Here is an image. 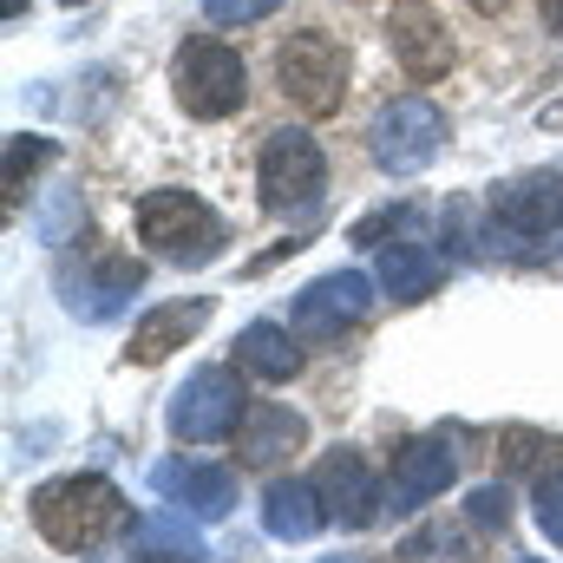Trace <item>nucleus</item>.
Segmentation results:
<instances>
[{
  "instance_id": "nucleus-13",
  "label": "nucleus",
  "mask_w": 563,
  "mask_h": 563,
  "mask_svg": "<svg viewBox=\"0 0 563 563\" xmlns=\"http://www.w3.org/2000/svg\"><path fill=\"white\" fill-rule=\"evenodd\" d=\"M151 492L190 518H230L236 511V472L217 459H164L151 472Z\"/></svg>"
},
{
  "instance_id": "nucleus-14",
  "label": "nucleus",
  "mask_w": 563,
  "mask_h": 563,
  "mask_svg": "<svg viewBox=\"0 0 563 563\" xmlns=\"http://www.w3.org/2000/svg\"><path fill=\"white\" fill-rule=\"evenodd\" d=\"M387 46H394L400 73H407L413 86L439 79V73L452 66V33H445V20H439L426 0H400V7L387 13Z\"/></svg>"
},
{
  "instance_id": "nucleus-28",
  "label": "nucleus",
  "mask_w": 563,
  "mask_h": 563,
  "mask_svg": "<svg viewBox=\"0 0 563 563\" xmlns=\"http://www.w3.org/2000/svg\"><path fill=\"white\" fill-rule=\"evenodd\" d=\"M40 230H46V243H79V236H73V230H79V190H59L53 210L40 217Z\"/></svg>"
},
{
  "instance_id": "nucleus-11",
  "label": "nucleus",
  "mask_w": 563,
  "mask_h": 563,
  "mask_svg": "<svg viewBox=\"0 0 563 563\" xmlns=\"http://www.w3.org/2000/svg\"><path fill=\"white\" fill-rule=\"evenodd\" d=\"M314 492H321L328 525H341V531H367L387 511V478H374V465L361 452H347V445H334L314 465Z\"/></svg>"
},
{
  "instance_id": "nucleus-4",
  "label": "nucleus",
  "mask_w": 563,
  "mask_h": 563,
  "mask_svg": "<svg viewBox=\"0 0 563 563\" xmlns=\"http://www.w3.org/2000/svg\"><path fill=\"white\" fill-rule=\"evenodd\" d=\"M276 79H282V99L301 119H328L347 99V46L334 33H321V26H301L276 46Z\"/></svg>"
},
{
  "instance_id": "nucleus-2",
  "label": "nucleus",
  "mask_w": 563,
  "mask_h": 563,
  "mask_svg": "<svg viewBox=\"0 0 563 563\" xmlns=\"http://www.w3.org/2000/svg\"><path fill=\"white\" fill-rule=\"evenodd\" d=\"M139 243L177 269H210L230 250V223L197 197V190H151L139 197Z\"/></svg>"
},
{
  "instance_id": "nucleus-26",
  "label": "nucleus",
  "mask_w": 563,
  "mask_h": 563,
  "mask_svg": "<svg viewBox=\"0 0 563 563\" xmlns=\"http://www.w3.org/2000/svg\"><path fill=\"white\" fill-rule=\"evenodd\" d=\"M420 223V210L413 203H400V210H380V217H367L361 230H354V243H367V250H380V236H407Z\"/></svg>"
},
{
  "instance_id": "nucleus-34",
  "label": "nucleus",
  "mask_w": 563,
  "mask_h": 563,
  "mask_svg": "<svg viewBox=\"0 0 563 563\" xmlns=\"http://www.w3.org/2000/svg\"><path fill=\"white\" fill-rule=\"evenodd\" d=\"M518 563H538V558H518Z\"/></svg>"
},
{
  "instance_id": "nucleus-25",
  "label": "nucleus",
  "mask_w": 563,
  "mask_h": 563,
  "mask_svg": "<svg viewBox=\"0 0 563 563\" xmlns=\"http://www.w3.org/2000/svg\"><path fill=\"white\" fill-rule=\"evenodd\" d=\"M465 511H472L485 531H498V538H505V525H511V492H505V485H478V492L465 498Z\"/></svg>"
},
{
  "instance_id": "nucleus-9",
  "label": "nucleus",
  "mask_w": 563,
  "mask_h": 563,
  "mask_svg": "<svg viewBox=\"0 0 563 563\" xmlns=\"http://www.w3.org/2000/svg\"><path fill=\"white\" fill-rule=\"evenodd\" d=\"M374 308V276L367 269H334V276H314L295 301H288V328L308 334V341H341L347 328H361Z\"/></svg>"
},
{
  "instance_id": "nucleus-3",
  "label": "nucleus",
  "mask_w": 563,
  "mask_h": 563,
  "mask_svg": "<svg viewBox=\"0 0 563 563\" xmlns=\"http://www.w3.org/2000/svg\"><path fill=\"white\" fill-rule=\"evenodd\" d=\"M144 288V263L112 250V243H79L59 256V301L73 321H112L132 308V295Z\"/></svg>"
},
{
  "instance_id": "nucleus-16",
  "label": "nucleus",
  "mask_w": 563,
  "mask_h": 563,
  "mask_svg": "<svg viewBox=\"0 0 563 563\" xmlns=\"http://www.w3.org/2000/svg\"><path fill=\"white\" fill-rule=\"evenodd\" d=\"M217 314V301L210 295H190V301H164V308H151L139 328H132V347H125V361L132 367H157V361H170L203 321Z\"/></svg>"
},
{
  "instance_id": "nucleus-29",
  "label": "nucleus",
  "mask_w": 563,
  "mask_h": 563,
  "mask_svg": "<svg viewBox=\"0 0 563 563\" xmlns=\"http://www.w3.org/2000/svg\"><path fill=\"white\" fill-rule=\"evenodd\" d=\"M538 7H544V26H551V33H563V0H538Z\"/></svg>"
},
{
  "instance_id": "nucleus-18",
  "label": "nucleus",
  "mask_w": 563,
  "mask_h": 563,
  "mask_svg": "<svg viewBox=\"0 0 563 563\" xmlns=\"http://www.w3.org/2000/svg\"><path fill=\"white\" fill-rule=\"evenodd\" d=\"M374 282L394 295V301H426L439 282H445V256L426 250L420 236H400V243H380V263H374Z\"/></svg>"
},
{
  "instance_id": "nucleus-19",
  "label": "nucleus",
  "mask_w": 563,
  "mask_h": 563,
  "mask_svg": "<svg viewBox=\"0 0 563 563\" xmlns=\"http://www.w3.org/2000/svg\"><path fill=\"white\" fill-rule=\"evenodd\" d=\"M236 367L243 374H256V380H295L301 374V347H295V328L288 321H250L243 334H236Z\"/></svg>"
},
{
  "instance_id": "nucleus-21",
  "label": "nucleus",
  "mask_w": 563,
  "mask_h": 563,
  "mask_svg": "<svg viewBox=\"0 0 563 563\" xmlns=\"http://www.w3.org/2000/svg\"><path fill=\"white\" fill-rule=\"evenodd\" d=\"M492 544H498V531H485V525L459 505L452 525H426L420 538H407L400 558H426V551H439L445 563H492Z\"/></svg>"
},
{
  "instance_id": "nucleus-24",
  "label": "nucleus",
  "mask_w": 563,
  "mask_h": 563,
  "mask_svg": "<svg viewBox=\"0 0 563 563\" xmlns=\"http://www.w3.org/2000/svg\"><path fill=\"white\" fill-rule=\"evenodd\" d=\"M498 445H505V472H544V465L563 452V445H551L544 432H525V426L498 432Z\"/></svg>"
},
{
  "instance_id": "nucleus-22",
  "label": "nucleus",
  "mask_w": 563,
  "mask_h": 563,
  "mask_svg": "<svg viewBox=\"0 0 563 563\" xmlns=\"http://www.w3.org/2000/svg\"><path fill=\"white\" fill-rule=\"evenodd\" d=\"M531 518H538V531L563 551V452L531 478Z\"/></svg>"
},
{
  "instance_id": "nucleus-33",
  "label": "nucleus",
  "mask_w": 563,
  "mask_h": 563,
  "mask_svg": "<svg viewBox=\"0 0 563 563\" xmlns=\"http://www.w3.org/2000/svg\"><path fill=\"white\" fill-rule=\"evenodd\" d=\"M66 7H86V0H66Z\"/></svg>"
},
{
  "instance_id": "nucleus-30",
  "label": "nucleus",
  "mask_w": 563,
  "mask_h": 563,
  "mask_svg": "<svg viewBox=\"0 0 563 563\" xmlns=\"http://www.w3.org/2000/svg\"><path fill=\"white\" fill-rule=\"evenodd\" d=\"M0 13H7V20H20V13H26V0H0Z\"/></svg>"
},
{
  "instance_id": "nucleus-1",
  "label": "nucleus",
  "mask_w": 563,
  "mask_h": 563,
  "mask_svg": "<svg viewBox=\"0 0 563 563\" xmlns=\"http://www.w3.org/2000/svg\"><path fill=\"white\" fill-rule=\"evenodd\" d=\"M33 531L59 551V558H92L119 538H132V505L125 492L106 478V472H66V478H46L33 498Z\"/></svg>"
},
{
  "instance_id": "nucleus-12",
  "label": "nucleus",
  "mask_w": 563,
  "mask_h": 563,
  "mask_svg": "<svg viewBox=\"0 0 563 563\" xmlns=\"http://www.w3.org/2000/svg\"><path fill=\"white\" fill-rule=\"evenodd\" d=\"M485 210H492V243H544L563 230V177H551V170L518 177Z\"/></svg>"
},
{
  "instance_id": "nucleus-7",
  "label": "nucleus",
  "mask_w": 563,
  "mask_h": 563,
  "mask_svg": "<svg viewBox=\"0 0 563 563\" xmlns=\"http://www.w3.org/2000/svg\"><path fill=\"white\" fill-rule=\"evenodd\" d=\"M445 144V112L420 99V92H400L374 112V132H367V151L387 177H413L420 164H432V151Z\"/></svg>"
},
{
  "instance_id": "nucleus-15",
  "label": "nucleus",
  "mask_w": 563,
  "mask_h": 563,
  "mask_svg": "<svg viewBox=\"0 0 563 563\" xmlns=\"http://www.w3.org/2000/svg\"><path fill=\"white\" fill-rule=\"evenodd\" d=\"M308 445V420L295 407H276V400H250V413L236 426V465L250 472H276L295 452Z\"/></svg>"
},
{
  "instance_id": "nucleus-5",
  "label": "nucleus",
  "mask_w": 563,
  "mask_h": 563,
  "mask_svg": "<svg viewBox=\"0 0 563 563\" xmlns=\"http://www.w3.org/2000/svg\"><path fill=\"white\" fill-rule=\"evenodd\" d=\"M170 86H177V106H184L190 119H203V125L243 112V99H250V73H243V59H236L223 40H210V33H197V40L177 46V59H170Z\"/></svg>"
},
{
  "instance_id": "nucleus-6",
  "label": "nucleus",
  "mask_w": 563,
  "mask_h": 563,
  "mask_svg": "<svg viewBox=\"0 0 563 563\" xmlns=\"http://www.w3.org/2000/svg\"><path fill=\"white\" fill-rule=\"evenodd\" d=\"M256 190H263V210H269V217H301V210H314L321 190H328V157H321V144L308 139V132H295V125L269 132V139H263V157H256Z\"/></svg>"
},
{
  "instance_id": "nucleus-32",
  "label": "nucleus",
  "mask_w": 563,
  "mask_h": 563,
  "mask_svg": "<svg viewBox=\"0 0 563 563\" xmlns=\"http://www.w3.org/2000/svg\"><path fill=\"white\" fill-rule=\"evenodd\" d=\"M328 563H374V558H328Z\"/></svg>"
},
{
  "instance_id": "nucleus-10",
  "label": "nucleus",
  "mask_w": 563,
  "mask_h": 563,
  "mask_svg": "<svg viewBox=\"0 0 563 563\" xmlns=\"http://www.w3.org/2000/svg\"><path fill=\"white\" fill-rule=\"evenodd\" d=\"M452 478H459V445H452L445 432L400 439V445H394V465H387V511H394V518H413L432 498H445Z\"/></svg>"
},
{
  "instance_id": "nucleus-17",
  "label": "nucleus",
  "mask_w": 563,
  "mask_h": 563,
  "mask_svg": "<svg viewBox=\"0 0 563 563\" xmlns=\"http://www.w3.org/2000/svg\"><path fill=\"white\" fill-rule=\"evenodd\" d=\"M321 525H328V511H321L314 478H269L263 485V531L276 544H308Z\"/></svg>"
},
{
  "instance_id": "nucleus-8",
  "label": "nucleus",
  "mask_w": 563,
  "mask_h": 563,
  "mask_svg": "<svg viewBox=\"0 0 563 563\" xmlns=\"http://www.w3.org/2000/svg\"><path fill=\"white\" fill-rule=\"evenodd\" d=\"M250 413V394L230 367H197L177 394H170V432L184 445H210V439H236V426Z\"/></svg>"
},
{
  "instance_id": "nucleus-20",
  "label": "nucleus",
  "mask_w": 563,
  "mask_h": 563,
  "mask_svg": "<svg viewBox=\"0 0 563 563\" xmlns=\"http://www.w3.org/2000/svg\"><path fill=\"white\" fill-rule=\"evenodd\" d=\"M132 558L139 563H210V551H203V538L190 531V511H151V518H139L132 525Z\"/></svg>"
},
{
  "instance_id": "nucleus-23",
  "label": "nucleus",
  "mask_w": 563,
  "mask_h": 563,
  "mask_svg": "<svg viewBox=\"0 0 563 563\" xmlns=\"http://www.w3.org/2000/svg\"><path fill=\"white\" fill-rule=\"evenodd\" d=\"M53 139H7V210H20V197H26V177L40 170V164H53Z\"/></svg>"
},
{
  "instance_id": "nucleus-27",
  "label": "nucleus",
  "mask_w": 563,
  "mask_h": 563,
  "mask_svg": "<svg viewBox=\"0 0 563 563\" xmlns=\"http://www.w3.org/2000/svg\"><path fill=\"white\" fill-rule=\"evenodd\" d=\"M282 0H203V13L217 20V26H256V20H269Z\"/></svg>"
},
{
  "instance_id": "nucleus-31",
  "label": "nucleus",
  "mask_w": 563,
  "mask_h": 563,
  "mask_svg": "<svg viewBox=\"0 0 563 563\" xmlns=\"http://www.w3.org/2000/svg\"><path fill=\"white\" fill-rule=\"evenodd\" d=\"M472 7H478V13H505L511 0H472Z\"/></svg>"
}]
</instances>
